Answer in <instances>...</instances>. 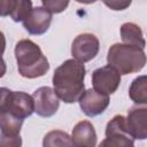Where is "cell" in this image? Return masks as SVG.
I'll return each mask as SVG.
<instances>
[{"label": "cell", "instance_id": "6da1fadb", "mask_svg": "<svg viewBox=\"0 0 147 147\" xmlns=\"http://www.w3.org/2000/svg\"><path fill=\"white\" fill-rule=\"evenodd\" d=\"M85 74L84 64L75 59L64 61L59 65L53 75L54 92L57 98L65 103H74L78 101L85 91Z\"/></svg>", "mask_w": 147, "mask_h": 147}, {"label": "cell", "instance_id": "8992f818", "mask_svg": "<svg viewBox=\"0 0 147 147\" xmlns=\"http://www.w3.org/2000/svg\"><path fill=\"white\" fill-rule=\"evenodd\" d=\"M92 84L95 91L108 95L113 94L121 84V74L115 68L107 64L93 71Z\"/></svg>", "mask_w": 147, "mask_h": 147}, {"label": "cell", "instance_id": "ba28073f", "mask_svg": "<svg viewBox=\"0 0 147 147\" xmlns=\"http://www.w3.org/2000/svg\"><path fill=\"white\" fill-rule=\"evenodd\" d=\"M79 107L82 111L90 117L98 116L102 114L109 106V95L100 93L94 88L84 91V93L78 99Z\"/></svg>", "mask_w": 147, "mask_h": 147}, {"label": "cell", "instance_id": "ac0fdd59", "mask_svg": "<svg viewBox=\"0 0 147 147\" xmlns=\"http://www.w3.org/2000/svg\"><path fill=\"white\" fill-rule=\"evenodd\" d=\"M41 3L52 14H60L67 9L69 0H41Z\"/></svg>", "mask_w": 147, "mask_h": 147}, {"label": "cell", "instance_id": "277c9868", "mask_svg": "<svg viewBox=\"0 0 147 147\" xmlns=\"http://www.w3.org/2000/svg\"><path fill=\"white\" fill-rule=\"evenodd\" d=\"M134 139L127 131L125 117L123 115L114 116L106 126V139L100 146L108 147H127L133 146Z\"/></svg>", "mask_w": 147, "mask_h": 147}, {"label": "cell", "instance_id": "cb8c5ba5", "mask_svg": "<svg viewBox=\"0 0 147 147\" xmlns=\"http://www.w3.org/2000/svg\"><path fill=\"white\" fill-rule=\"evenodd\" d=\"M7 71V67H6V62L3 61V59H0V78L5 76Z\"/></svg>", "mask_w": 147, "mask_h": 147}, {"label": "cell", "instance_id": "7c38bea8", "mask_svg": "<svg viewBox=\"0 0 147 147\" xmlns=\"http://www.w3.org/2000/svg\"><path fill=\"white\" fill-rule=\"evenodd\" d=\"M72 145L78 147H94L96 145V132L94 126L88 121L78 122L71 133Z\"/></svg>", "mask_w": 147, "mask_h": 147}, {"label": "cell", "instance_id": "9c48e42d", "mask_svg": "<svg viewBox=\"0 0 147 147\" xmlns=\"http://www.w3.org/2000/svg\"><path fill=\"white\" fill-rule=\"evenodd\" d=\"M52 16L53 14L44 7L32 8L31 13L23 21V26L30 34H42L48 30L52 23Z\"/></svg>", "mask_w": 147, "mask_h": 147}, {"label": "cell", "instance_id": "7a4b0ae2", "mask_svg": "<svg viewBox=\"0 0 147 147\" xmlns=\"http://www.w3.org/2000/svg\"><path fill=\"white\" fill-rule=\"evenodd\" d=\"M15 57L18 72L24 78L41 77L49 69L47 57L40 47L30 39H22L16 44Z\"/></svg>", "mask_w": 147, "mask_h": 147}, {"label": "cell", "instance_id": "d4e9b609", "mask_svg": "<svg viewBox=\"0 0 147 147\" xmlns=\"http://www.w3.org/2000/svg\"><path fill=\"white\" fill-rule=\"evenodd\" d=\"M75 1H77V2H79V3L88 5V3H93V2H95L96 0H75Z\"/></svg>", "mask_w": 147, "mask_h": 147}, {"label": "cell", "instance_id": "7402d4cb", "mask_svg": "<svg viewBox=\"0 0 147 147\" xmlns=\"http://www.w3.org/2000/svg\"><path fill=\"white\" fill-rule=\"evenodd\" d=\"M15 0H0V17L10 15Z\"/></svg>", "mask_w": 147, "mask_h": 147}, {"label": "cell", "instance_id": "2e32d148", "mask_svg": "<svg viewBox=\"0 0 147 147\" xmlns=\"http://www.w3.org/2000/svg\"><path fill=\"white\" fill-rule=\"evenodd\" d=\"M44 147H54V146H72L71 137L63 131L54 130L48 132L44 137L42 141Z\"/></svg>", "mask_w": 147, "mask_h": 147}, {"label": "cell", "instance_id": "8fae6325", "mask_svg": "<svg viewBox=\"0 0 147 147\" xmlns=\"http://www.w3.org/2000/svg\"><path fill=\"white\" fill-rule=\"evenodd\" d=\"M5 111H9L22 119L29 117L34 111L32 95H29L28 93L20 91H13L9 106Z\"/></svg>", "mask_w": 147, "mask_h": 147}, {"label": "cell", "instance_id": "5bb4252c", "mask_svg": "<svg viewBox=\"0 0 147 147\" xmlns=\"http://www.w3.org/2000/svg\"><path fill=\"white\" fill-rule=\"evenodd\" d=\"M22 118L15 116L14 114L9 111H2L0 113V130L1 133L10 137L20 136V131L23 125Z\"/></svg>", "mask_w": 147, "mask_h": 147}, {"label": "cell", "instance_id": "ffe728a7", "mask_svg": "<svg viewBox=\"0 0 147 147\" xmlns=\"http://www.w3.org/2000/svg\"><path fill=\"white\" fill-rule=\"evenodd\" d=\"M13 91L7 87H0V113L7 110L10 99H11Z\"/></svg>", "mask_w": 147, "mask_h": 147}, {"label": "cell", "instance_id": "52a82bcc", "mask_svg": "<svg viewBox=\"0 0 147 147\" xmlns=\"http://www.w3.org/2000/svg\"><path fill=\"white\" fill-rule=\"evenodd\" d=\"M32 99L34 113L41 117L53 116L60 107V99L54 90L49 86H41L37 88L32 94Z\"/></svg>", "mask_w": 147, "mask_h": 147}, {"label": "cell", "instance_id": "4fadbf2b", "mask_svg": "<svg viewBox=\"0 0 147 147\" xmlns=\"http://www.w3.org/2000/svg\"><path fill=\"white\" fill-rule=\"evenodd\" d=\"M121 38L123 44L133 45L144 48L146 45L142 31L139 25L132 22H126L121 26Z\"/></svg>", "mask_w": 147, "mask_h": 147}, {"label": "cell", "instance_id": "5b68a950", "mask_svg": "<svg viewBox=\"0 0 147 147\" xmlns=\"http://www.w3.org/2000/svg\"><path fill=\"white\" fill-rule=\"evenodd\" d=\"M100 48L99 39L92 33L78 34L71 45V55L75 60L84 63L94 59Z\"/></svg>", "mask_w": 147, "mask_h": 147}, {"label": "cell", "instance_id": "d6986e66", "mask_svg": "<svg viewBox=\"0 0 147 147\" xmlns=\"http://www.w3.org/2000/svg\"><path fill=\"white\" fill-rule=\"evenodd\" d=\"M101 1L113 10H124L132 2V0H101Z\"/></svg>", "mask_w": 147, "mask_h": 147}, {"label": "cell", "instance_id": "9a60e30c", "mask_svg": "<svg viewBox=\"0 0 147 147\" xmlns=\"http://www.w3.org/2000/svg\"><path fill=\"white\" fill-rule=\"evenodd\" d=\"M130 99L137 105L147 103V77L145 75L137 77L129 88Z\"/></svg>", "mask_w": 147, "mask_h": 147}, {"label": "cell", "instance_id": "30bf717a", "mask_svg": "<svg viewBox=\"0 0 147 147\" xmlns=\"http://www.w3.org/2000/svg\"><path fill=\"white\" fill-rule=\"evenodd\" d=\"M126 127L133 139L144 140L147 138V108L132 107L125 118Z\"/></svg>", "mask_w": 147, "mask_h": 147}, {"label": "cell", "instance_id": "3957f363", "mask_svg": "<svg viewBox=\"0 0 147 147\" xmlns=\"http://www.w3.org/2000/svg\"><path fill=\"white\" fill-rule=\"evenodd\" d=\"M107 61L121 75H129L138 72L145 67L146 55L141 47L127 44H114L108 51Z\"/></svg>", "mask_w": 147, "mask_h": 147}, {"label": "cell", "instance_id": "603a6c76", "mask_svg": "<svg viewBox=\"0 0 147 147\" xmlns=\"http://www.w3.org/2000/svg\"><path fill=\"white\" fill-rule=\"evenodd\" d=\"M5 48H6V38H5V34L0 31V59H2Z\"/></svg>", "mask_w": 147, "mask_h": 147}, {"label": "cell", "instance_id": "44dd1931", "mask_svg": "<svg viewBox=\"0 0 147 147\" xmlns=\"http://www.w3.org/2000/svg\"><path fill=\"white\" fill-rule=\"evenodd\" d=\"M22 145V139L20 136H15V137H10V136H6L3 133H0V146H13V147H17Z\"/></svg>", "mask_w": 147, "mask_h": 147}, {"label": "cell", "instance_id": "e0dca14e", "mask_svg": "<svg viewBox=\"0 0 147 147\" xmlns=\"http://www.w3.org/2000/svg\"><path fill=\"white\" fill-rule=\"evenodd\" d=\"M32 10V1L31 0H15L13 10L10 13V17L14 22H23L28 15Z\"/></svg>", "mask_w": 147, "mask_h": 147}]
</instances>
